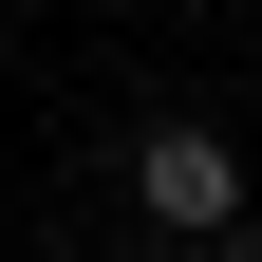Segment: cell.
I'll list each match as a JSON object with an SVG mask.
<instances>
[{
    "instance_id": "obj_1",
    "label": "cell",
    "mask_w": 262,
    "mask_h": 262,
    "mask_svg": "<svg viewBox=\"0 0 262 262\" xmlns=\"http://www.w3.org/2000/svg\"><path fill=\"white\" fill-rule=\"evenodd\" d=\"M131 206L169 225V244H225V225H244V150H225L206 113H150L131 131Z\"/></svg>"
},
{
    "instance_id": "obj_2",
    "label": "cell",
    "mask_w": 262,
    "mask_h": 262,
    "mask_svg": "<svg viewBox=\"0 0 262 262\" xmlns=\"http://www.w3.org/2000/svg\"><path fill=\"white\" fill-rule=\"evenodd\" d=\"M206 262H262V206H244V225H225V244H206Z\"/></svg>"
}]
</instances>
